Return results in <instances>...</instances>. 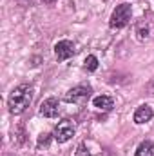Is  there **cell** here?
Returning a JSON list of instances; mask_svg holds the SVG:
<instances>
[{
	"instance_id": "7a4b0ae2",
	"label": "cell",
	"mask_w": 154,
	"mask_h": 156,
	"mask_svg": "<svg viewBox=\"0 0 154 156\" xmlns=\"http://www.w3.org/2000/svg\"><path fill=\"white\" fill-rule=\"evenodd\" d=\"M131 16H132V7L129 4H120V5L114 7V11L111 15L109 26L113 29H121V27H125L131 22Z\"/></svg>"
},
{
	"instance_id": "30bf717a",
	"label": "cell",
	"mask_w": 154,
	"mask_h": 156,
	"mask_svg": "<svg viewBox=\"0 0 154 156\" xmlns=\"http://www.w3.org/2000/svg\"><path fill=\"white\" fill-rule=\"evenodd\" d=\"M134 156H154V144L152 142H149V140L142 142V144L138 145V149H136Z\"/></svg>"
},
{
	"instance_id": "6da1fadb",
	"label": "cell",
	"mask_w": 154,
	"mask_h": 156,
	"mask_svg": "<svg viewBox=\"0 0 154 156\" xmlns=\"http://www.w3.org/2000/svg\"><path fill=\"white\" fill-rule=\"evenodd\" d=\"M33 102V87L27 83H22L15 87L7 98V107L11 115H22Z\"/></svg>"
},
{
	"instance_id": "8fae6325",
	"label": "cell",
	"mask_w": 154,
	"mask_h": 156,
	"mask_svg": "<svg viewBox=\"0 0 154 156\" xmlns=\"http://www.w3.org/2000/svg\"><path fill=\"white\" fill-rule=\"evenodd\" d=\"M85 69H87V71H96V69H98V58H96L94 55H89V56L85 58Z\"/></svg>"
},
{
	"instance_id": "8992f818",
	"label": "cell",
	"mask_w": 154,
	"mask_h": 156,
	"mask_svg": "<svg viewBox=\"0 0 154 156\" xmlns=\"http://www.w3.org/2000/svg\"><path fill=\"white\" fill-rule=\"evenodd\" d=\"M58 111H60V102L54 98V96H51V98H45L42 104H40V116L44 118H54L58 116Z\"/></svg>"
},
{
	"instance_id": "5b68a950",
	"label": "cell",
	"mask_w": 154,
	"mask_h": 156,
	"mask_svg": "<svg viewBox=\"0 0 154 156\" xmlns=\"http://www.w3.org/2000/svg\"><path fill=\"white\" fill-rule=\"evenodd\" d=\"M75 53H76V47H75V44L71 40H60L54 45V56H56L58 62L69 60L71 56H75Z\"/></svg>"
},
{
	"instance_id": "277c9868",
	"label": "cell",
	"mask_w": 154,
	"mask_h": 156,
	"mask_svg": "<svg viewBox=\"0 0 154 156\" xmlns=\"http://www.w3.org/2000/svg\"><path fill=\"white\" fill-rule=\"evenodd\" d=\"M75 131H76L75 122H71V120H62V122L56 123V127H54V131H53V138H54L58 144H65V142H69V140L75 136Z\"/></svg>"
},
{
	"instance_id": "5bb4252c",
	"label": "cell",
	"mask_w": 154,
	"mask_h": 156,
	"mask_svg": "<svg viewBox=\"0 0 154 156\" xmlns=\"http://www.w3.org/2000/svg\"><path fill=\"white\" fill-rule=\"evenodd\" d=\"M42 2H44V4H54L56 0H42Z\"/></svg>"
},
{
	"instance_id": "9c48e42d",
	"label": "cell",
	"mask_w": 154,
	"mask_h": 156,
	"mask_svg": "<svg viewBox=\"0 0 154 156\" xmlns=\"http://www.w3.org/2000/svg\"><path fill=\"white\" fill-rule=\"evenodd\" d=\"M93 105L100 111H111L113 109V98L107 96V94H100V96H94L93 98Z\"/></svg>"
},
{
	"instance_id": "ba28073f",
	"label": "cell",
	"mask_w": 154,
	"mask_h": 156,
	"mask_svg": "<svg viewBox=\"0 0 154 156\" xmlns=\"http://www.w3.org/2000/svg\"><path fill=\"white\" fill-rule=\"evenodd\" d=\"M154 116V111L151 105H147V104H143V105H140L136 111H134V123L136 125H143V123H147V122H151Z\"/></svg>"
},
{
	"instance_id": "52a82bcc",
	"label": "cell",
	"mask_w": 154,
	"mask_h": 156,
	"mask_svg": "<svg viewBox=\"0 0 154 156\" xmlns=\"http://www.w3.org/2000/svg\"><path fill=\"white\" fill-rule=\"evenodd\" d=\"M154 35V22L149 18H142L138 24H136V37L140 42H147L151 40Z\"/></svg>"
},
{
	"instance_id": "4fadbf2b",
	"label": "cell",
	"mask_w": 154,
	"mask_h": 156,
	"mask_svg": "<svg viewBox=\"0 0 154 156\" xmlns=\"http://www.w3.org/2000/svg\"><path fill=\"white\" fill-rule=\"evenodd\" d=\"M76 156H89V151L85 149V144H80L76 149V153H75Z\"/></svg>"
},
{
	"instance_id": "7c38bea8",
	"label": "cell",
	"mask_w": 154,
	"mask_h": 156,
	"mask_svg": "<svg viewBox=\"0 0 154 156\" xmlns=\"http://www.w3.org/2000/svg\"><path fill=\"white\" fill-rule=\"evenodd\" d=\"M49 140H51V134H42L38 138V149H42V145L47 147L49 145Z\"/></svg>"
},
{
	"instance_id": "3957f363",
	"label": "cell",
	"mask_w": 154,
	"mask_h": 156,
	"mask_svg": "<svg viewBox=\"0 0 154 156\" xmlns=\"http://www.w3.org/2000/svg\"><path fill=\"white\" fill-rule=\"evenodd\" d=\"M91 93H93V89H91V85H76V87H73V89H69L67 93H65V96H64V100L67 102V104H76V105H83V104H87V100L91 98Z\"/></svg>"
}]
</instances>
